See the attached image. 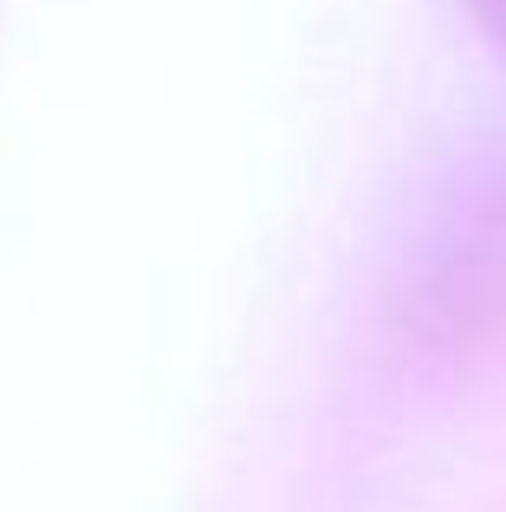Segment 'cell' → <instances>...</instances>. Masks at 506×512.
Listing matches in <instances>:
<instances>
[{
    "label": "cell",
    "instance_id": "6da1fadb",
    "mask_svg": "<svg viewBox=\"0 0 506 512\" xmlns=\"http://www.w3.org/2000/svg\"><path fill=\"white\" fill-rule=\"evenodd\" d=\"M468 7H474V20H481L487 46H494L500 65H506V0H468Z\"/></svg>",
    "mask_w": 506,
    "mask_h": 512
}]
</instances>
